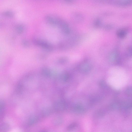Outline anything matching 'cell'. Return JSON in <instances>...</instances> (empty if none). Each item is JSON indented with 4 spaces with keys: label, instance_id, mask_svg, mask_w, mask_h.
<instances>
[{
    "label": "cell",
    "instance_id": "cell-1",
    "mask_svg": "<svg viewBox=\"0 0 132 132\" xmlns=\"http://www.w3.org/2000/svg\"><path fill=\"white\" fill-rule=\"evenodd\" d=\"M127 81V77L124 71L118 67L113 68L109 73V83L114 88L119 89L124 87Z\"/></svg>",
    "mask_w": 132,
    "mask_h": 132
},
{
    "label": "cell",
    "instance_id": "cell-2",
    "mask_svg": "<svg viewBox=\"0 0 132 132\" xmlns=\"http://www.w3.org/2000/svg\"><path fill=\"white\" fill-rule=\"evenodd\" d=\"M77 39V36L71 37L60 42L58 45V47L62 50L69 49L76 44Z\"/></svg>",
    "mask_w": 132,
    "mask_h": 132
},
{
    "label": "cell",
    "instance_id": "cell-3",
    "mask_svg": "<svg viewBox=\"0 0 132 132\" xmlns=\"http://www.w3.org/2000/svg\"><path fill=\"white\" fill-rule=\"evenodd\" d=\"M32 41L34 44L47 51H52L54 49L52 44L42 39L34 38H32Z\"/></svg>",
    "mask_w": 132,
    "mask_h": 132
},
{
    "label": "cell",
    "instance_id": "cell-4",
    "mask_svg": "<svg viewBox=\"0 0 132 132\" xmlns=\"http://www.w3.org/2000/svg\"><path fill=\"white\" fill-rule=\"evenodd\" d=\"M60 28L62 33L67 35L69 34L71 32V30L69 25L65 20L60 18L58 26Z\"/></svg>",
    "mask_w": 132,
    "mask_h": 132
},
{
    "label": "cell",
    "instance_id": "cell-5",
    "mask_svg": "<svg viewBox=\"0 0 132 132\" xmlns=\"http://www.w3.org/2000/svg\"><path fill=\"white\" fill-rule=\"evenodd\" d=\"M60 18L53 15H48L45 16V19L49 25L53 26H57Z\"/></svg>",
    "mask_w": 132,
    "mask_h": 132
},
{
    "label": "cell",
    "instance_id": "cell-6",
    "mask_svg": "<svg viewBox=\"0 0 132 132\" xmlns=\"http://www.w3.org/2000/svg\"><path fill=\"white\" fill-rule=\"evenodd\" d=\"M127 32V30L125 29H120L118 30L117 31V35L120 38H124L126 35Z\"/></svg>",
    "mask_w": 132,
    "mask_h": 132
},
{
    "label": "cell",
    "instance_id": "cell-7",
    "mask_svg": "<svg viewBox=\"0 0 132 132\" xmlns=\"http://www.w3.org/2000/svg\"><path fill=\"white\" fill-rule=\"evenodd\" d=\"M81 16L77 13L72 14L71 16V19L72 20L75 22H78L80 20Z\"/></svg>",
    "mask_w": 132,
    "mask_h": 132
},
{
    "label": "cell",
    "instance_id": "cell-8",
    "mask_svg": "<svg viewBox=\"0 0 132 132\" xmlns=\"http://www.w3.org/2000/svg\"><path fill=\"white\" fill-rule=\"evenodd\" d=\"M64 1L67 4L71 3L73 2V1L72 0H65Z\"/></svg>",
    "mask_w": 132,
    "mask_h": 132
}]
</instances>
